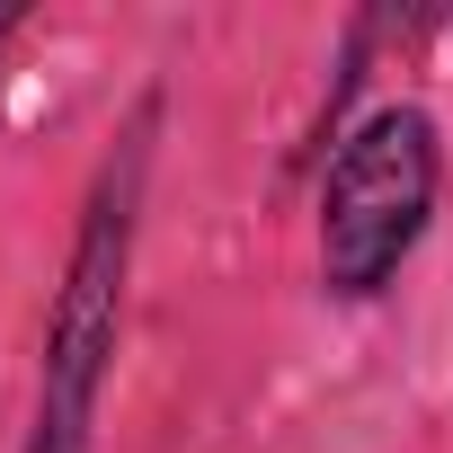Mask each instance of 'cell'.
Returning <instances> with one entry per match:
<instances>
[{
  "label": "cell",
  "mask_w": 453,
  "mask_h": 453,
  "mask_svg": "<svg viewBox=\"0 0 453 453\" xmlns=\"http://www.w3.org/2000/svg\"><path fill=\"white\" fill-rule=\"evenodd\" d=\"M134 204H142V125L98 169V196L81 213V241H72V267H63V294L45 320V391H36L27 453H89L116 320H125V276H134Z\"/></svg>",
  "instance_id": "1"
},
{
  "label": "cell",
  "mask_w": 453,
  "mask_h": 453,
  "mask_svg": "<svg viewBox=\"0 0 453 453\" xmlns=\"http://www.w3.org/2000/svg\"><path fill=\"white\" fill-rule=\"evenodd\" d=\"M10 36H19V10H0V45H10Z\"/></svg>",
  "instance_id": "3"
},
{
  "label": "cell",
  "mask_w": 453,
  "mask_h": 453,
  "mask_svg": "<svg viewBox=\"0 0 453 453\" xmlns=\"http://www.w3.org/2000/svg\"><path fill=\"white\" fill-rule=\"evenodd\" d=\"M435 178H444V151H435L426 107H373L338 142L320 178V285L329 294L365 303L409 267V250L435 222Z\"/></svg>",
  "instance_id": "2"
}]
</instances>
